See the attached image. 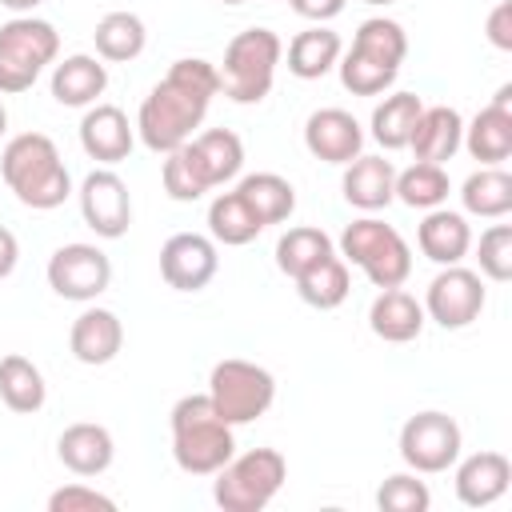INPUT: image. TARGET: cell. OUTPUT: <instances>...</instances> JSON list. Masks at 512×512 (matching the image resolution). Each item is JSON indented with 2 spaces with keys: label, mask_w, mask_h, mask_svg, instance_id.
<instances>
[{
  "label": "cell",
  "mask_w": 512,
  "mask_h": 512,
  "mask_svg": "<svg viewBox=\"0 0 512 512\" xmlns=\"http://www.w3.org/2000/svg\"><path fill=\"white\" fill-rule=\"evenodd\" d=\"M216 92H220V68L212 60H200V56L176 60L164 72V80L152 84V92L140 100V112H136L140 144L156 156H168L180 144H188L204 124Z\"/></svg>",
  "instance_id": "obj_1"
},
{
  "label": "cell",
  "mask_w": 512,
  "mask_h": 512,
  "mask_svg": "<svg viewBox=\"0 0 512 512\" xmlns=\"http://www.w3.org/2000/svg\"><path fill=\"white\" fill-rule=\"evenodd\" d=\"M0 176L12 188V196L36 212H52L72 196L68 164L60 160L52 136H44V132L12 136L0 152Z\"/></svg>",
  "instance_id": "obj_2"
},
{
  "label": "cell",
  "mask_w": 512,
  "mask_h": 512,
  "mask_svg": "<svg viewBox=\"0 0 512 512\" xmlns=\"http://www.w3.org/2000/svg\"><path fill=\"white\" fill-rule=\"evenodd\" d=\"M172 460L188 476H216L236 456L232 424L212 408L208 392L180 396L172 404Z\"/></svg>",
  "instance_id": "obj_3"
},
{
  "label": "cell",
  "mask_w": 512,
  "mask_h": 512,
  "mask_svg": "<svg viewBox=\"0 0 512 512\" xmlns=\"http://www.w3.org/2000/svg\"><path fill=\"white\" fill-rule=\"evenodd\" d=\"M284 60V44L272 28H244L228 40L220 64V92L232 104H260L272 92L276 68Z\"/></svg>",
  "instance_id": "obj_4"
},
{
  "label": "cell",
  "mask_w": 512,
  "mask_h": 512,
  "mask_svg": "<svg viewBox=\"0 0 512 512\" xmlns=\"http://www.w3.org/2000/svg\"><path fill=\"white\" fill-rule=\"evenodd\" d=\"M340 260L356 264L376 288H400L412 276L408 240L376 216H360L340 232Z\"/></svg>",
  "instance_id": "obj_5"
},
{
  "label": "cell",
  "mask_w": 512,
  "mask_h": 512,
  "mask_svg": "<svg viewBox=\"0 0 512 512\" xmlns=\"http://www.w3.org/2000/svg\"><path fill=\"white\" fill-rule=\"evenodd\" d=\"M288 480V460L276 448H252L244 456H232L216 480H212V500L224 512H260L276 500V492Z\"/></svg>",
  "instance_id": "obj_6"
},
{
  "label": "cell",
  "mask_w": 512,
  "mask_h": 512,
  "mask_svg": "<svg viewBox=\"0 0 512 512\" xmlns=\"http://www.w3.org/2000/svg\"><path fill=\"white\" fill-rule=\"evenodd\" d=\"M60 32L40 16H12L0 24V96L28 92L56 60Z\"/></svg>",
  "instance_id": "obj_7"
},
{
  "label": "cell",
  "mask_w": 512,
  "mask_h": 512,
  "mask_svg": "<svg viewBox=\"0 0 512 512\" xmlns=\"http://www.w3.org/2000/svg\"><path fill=\"white\" fill-rule=\"evenodd\" d=\"M208 400H212V408H216L232 428L252 424V420H260V416L272 408V400H276V376H272L264 364L228 356V360L212 364Z\"/></svg>",
  "instance_id": "obj_8"
},
{
  "label": "cell",
  "mask_w": 512,
  "mask_h": 512,
  "mask_svg": "<svg viewBox=\"0 0 512 512\" xmlns=\"http://www.w3.org/2000/svg\"><path fill=\"white\" fill-rule=\"evenodd\" d=\"M460 448H464V432L440 408H424V412L408 416L404 428H400V460L416 476L448 472L460 460Z\"/></svg>",
  "instance_id": "obj_9"
},
{
  "label": "cell",
  "mask_w": 512,
  "mask_h": 512,
  "mask_svg": "<svg viewBox=\"0 0 512 512\" xmlns=\"http://www.w3.org/2000/svg\"><path fill=\"white\" fill-rule=\"evenodd\" d=\"M48 288L64 300H76V304H92L108 284H112V260L96 248V244H84V240H72V244H60L52 256H48Z\"/></svg>",
  "instance_id": "obj_10"
},
{
  "label": "cell",
  "mask_w": 512,
  "mask_h": 512,
  "mask_svg": "<svg viewBox=\"0 0 512 512\" xmlns=\"http://www.w3.org/2000/svg\"><path fill=\"white\" fill-rule=\"evenodd\" d=\"M484 304H488L484 280H480V272H472L464 264H444L432 276L428 292H424V316L436 320L448 332L468 328L472 320H480Z\"/></svg>",
  "instance_id": "obj_11"
},
{
  "label": "cell",
  "mask_w": 512,
  "mask_h": 512,
  "mask_svg": "<svg viewBox=\"0 0 512 512\" xmlns=\"http://www.w3.org/2000/svg\"><path fill=\"white\" fill-rule=\"evenodd\" d=\"M80 216L100 240H120L132 224V192L112 168H92L80 180Z\"/></svg>",
  "instance_id": "obj_12"
},
{
  "label": "cell",
  "mask_w": 512,
  "mask_h": 512,
  "mask_svg": "<svg viewBox=\"0 0 512 512\" xmlns=\"http://www.w3.org/2000/svg\"><path fill=\"white\" fill-rule=\"evenodd\" d=\"M220 272L216 240L204 232H176L160 244V276L176 292H204Z\"/></svg>",
  "instance_id": "obj_13"
},
{
  "label": "cell",
  "mask_w": 512,
  "mask_h": 512,
  "mask_svg": "<svg viewBox=\"0 0 512 512\" xmlns=\"http://www.w3.org/2000/svg\"><path fill=\"white\" fill-rule=\"evenodd\" d=\"M304 148L324 164H348L364 152V128L344 108H316L304 120Z\"/></svg>",
  "instance_id": "obj_14"
},
{
  "label": "cell",
  "mask_w": 512,
  "mask_h": 512,
  "mask_svg": "<svg viewBox=\"0 0 512 512\" xmlns=\"http://www.w3.org/2000/svg\"><path fill=\"white\" fill-rule=\"evenodd\" d=\"M460 148H468V156L480 164H504L512 156V84H500L492 104L464 124Z\"/></svg>",
  "instance_id": "obj_15"
},
{
  "label": "cell",
  "mask_w": 512,
  "mask_h": 512,
  "mask_svg": "<svg viewBox=\"0 0 512 512\" xmlns=\"http://www.w3.org/2000/svg\"><path fill=\"white\" fill-rule=\"evenodd\" d=\"M136 144V124H128V112L116 104H92L80 120V148L96 160V164H120L132 156Z\"/></svg>",
  "instance_id": "obj_16"
},
{
  "label": "cell",
  "mask_w": 512,
  "mask_h": 512,
  "mask_svg": "<svg viewBox=\"0 0 512 512\" xmlns=\"http://www.w3.org/2000/svg\"><path fill=\"white\" fill-rule=\"evenodd\" d=\"M508 480H512V460L496 448H484V452L456 460L452 484H456V500L464 508H488L508 492Z\"/></svg>",
  "instance_id": "obj_17"
},
{
  "label": "cell",
  "mask_w": 512,
  "mask_h": 512,
  "mask_svg": "<svg viewBox=\"0 0 512 512\" xmlns=\"http://www.w3.org/2000/svg\"><path fill=\"white\" fill-rule=\"evenodd\" d=\"M68 348L80 364L88 368H100V364H112L124 348V324L112 308H84L72 328H68Z\"/></svg>",
  "instance_id": "obj_18"
},
{
  "label": "cell",
  "mask_w": 512,
  "mask_h": 512,
  "mask_svg": "<svg viewBox=\"0 0 512 512\" xmlns=\"http://www.w3.org/2000/svg\"><path fill=\"white\" fill-rule=\"evenodd\" d=\"M56 456L60 464L72 472V476H100L112 468V456H116V440L104 424H92V420H76L60 432L56 440Z\"/></svg>",
  "instance_id": "obj_19"
},
{
  "label": "cell",
  "mask_w": 512,
  "mask_h": 512,
  "mask_svg": "<svg viewBox=\"0 0 512 512\" xmlns=\"http://www.w3.org/2000/svg\"><path fill=\"white\" fill-rule=\"evenodd\" d=\"M192 168L200 172V180L208 188H220L228 180L240 176L244 168V140L232 132V128H208V132H196L188 144H184Z\"/></svg>",
  "instance_id": "obj_20"
},
{
  "label": "cell",
  "mask_w": 512,
  "mask_h": 512,
  "mask_svg": "<svg viewBox=\"0 0 512 512\" xmlns=\"http://www.w3.org/2000/svg\"><path fill=\"white\" fill-rule=\"evenodd\" d=\"M340 192L352 208L360 212H380L396 200V168L392 160L384 156H356L344 164V176H340Z\"/></svg>",
  "instance_id": "obj_21"
},
{
  "label": "cell",
  "mask_w": 512,
  "mask_h": 512,
  "mask_svg": "<svg viewBox=\"0 0 512 512\" xmlns=\"http://www.w3.org/2000/svg\"><path fill=\"white\" fill-rule=\"evenodd\" d=\"M460 140H464V116L448 104H424L408 136V148L416 152V160L444 164L460 152Z\"/></svg>",
  "instance_id": "obj_22"
},
{
  "label": "cell",
  "mask_w": 512,
  "mask_h": 512,
  "mask_svg": "<svg viewBox=\"0 0 512 512\" xmlns=\"http://www.w3.org/2000/svg\"><path fill=\"white\" fill-rule=\"evenodd\" d=\"M108 88V64L100 56L76 52L52 68V100L64 108H92Z\"/></svg>",
  "instance_id": "obj_23"
},
{
  "label": "cell",
  "mask_w": 512,
  "mask_h": 512,
  "mask_svg": "<svg viewBox=\"0 0 512 512\" xmlns=\"http://www.w3.org/2000/svg\"><path fill=\"white\" fill-rule=\"evenodd\" d=\"M416 244L420 252L432 260V264H460L472 248V228H468V216L464 212H452V208H428L420 228H416Z\"/></svg>",
  "instance_id": "obj_24"
},
{
  "label": "cell",
  "mask_w": 512,
  "mask_h": 512,
  "mask_svg": "<svg viewBox=\"0 0 512 512\" xmlns=\"http://www.w3.org/2000/svg\"><path fill=\"white\" fill-rule=\"evenodd\" d=\"M424 324H428L424 304L404 288H380V296L368 308V328L384 344H408L424 332Z\"/></svg>",
  "instance_id": "obj_25"
},
{
  "label": "cell",
  "mask_w": 512,
  "mask_h": 512,
  "mask_svg": "<svg viewBox=\"0 0 512 512\" xmlns=\"http://www.w3.org/2000/svg\"><path fill=\"white\" fill-rule=\"evenodd\" d=\"M344 44L328 24H312L288 40V72L296 80H320L336 68Z\"/></svg>",
  "instance_id": "obj_26"
},
{
  "label": "cell",
  "mask_w": 512,
  "mask_h": 512,
  "mask_svg": "<svg viewBox=\"0 0 512 512\" xmlns=\"http://www.w3.org/2000/svg\"><path fill=\"white\" fill-rule=\"evenodd\" d=\"M460 204L468 216L480 220H500L512 212V176L500 164H484L476 168L464 184H460Z\"/></svg>",
  "instance_id": "obj_27"
},
{
  "label": "cell",
  "mask_w": 512,
  "mask_h": 512,
  "mask_svg": "<svg viewBox=\"0 0 512 512\" xmlns=\"http://www.w3.org/2000/svg\"><path fill=\"white\" fill-rule=\"evenodd\" d=\"M92 40H96V56H100V60H108V64H128V60H136V56L144 52L148 28H144V20H140L136 12H124V8H120V12H108V16L96 20Z\"/></svg>",
  "instance_id": "obj_28"
},
{
  "label": "cell",
  "mask_w": 512,
  "mask_h": 512,
  "mask_svg": "<svg viewBox=\"0 0 512 512\" xmlns=\"http://www.w3.org/2000/svg\"><path fill=\"white\" fill-rule=\"evenodd\" d=\"M236 192L244 196V204L252 208V216L268 228V224H284L296 212V188L280 176V172H252L236 184Z\"/></svg>",
  "instance_id": "obj_29"
},
{
  "label": "cell",
  "mask_w": 512,
  "mask_h": 512,
  "mask_svg": "<svg viewBox=\"0 0 512 512\" xmlns=\"http://www.w3.org/2000/svg\"><path fill=\"white\" fill-rule=\"evenodd\" d=\"M0 400H4L12 412H20V416L40 412V408H44V400H48L44 372H40L28 356L8 352V356L0 360Z\"/></svg>",
  "instance_id": "obj_30"
},
{
  "label": "cell",
  "mask_w": 512,
  "mask_h": 512,
  "mask_svg": "<svg viewBox=\"0 0 512 512\" xmlns=\"http://www.w3.org/2000/svg\"><path fill=\"white\" fill-rule=\"evenodd\" d=\"M264 232V224L252 216V208L244 204V196L232 188V192H220L212 204H208V236L224 248H244L252 244L256 236Z\"/></svg>",
  "instance_id": "obj_31"
},
{
  "label": "cell",
  "mask_w": 512,
  "mask_h": 512,
  "mask_svg": "<svg viewBox=\"0 0 512 512\" xmlns=\"http://www.w3.org/2000/svg\"><path fill=\"white\" fill-rule=\"evenodd\" d=\"M296 292H300V300H304L308 308H320V312L340 308V304L348 300V292H352L348 264H344L336 252H332V256H324L320 264H312L308 272H300V276H296Z\"/></svg>",
  "instance_id": "obj_32"
},
{
  "label": "cell",
  "mask_w": 512,
  "mask_h": 512,
  "mask_svg": "<svg viewBox=\"0 0 512 512\" xmlns=\"http://www.w3.org/2000/svg\"><path fill=\"white\" fill-rule=\"evenodd\" d=\"M424 100L416 92H392L376 104L372 112V140L384 148V152H400L408 148V136L416 128V116H420Z\"/></svg>",
  "instance_id": "obj_33"
},
{
  "label": "cell",
  "mask_w": 512,
  "mask_h": 512,
  "mask_svg": "<svg viewBox=\"0 0 512 512\" xmlns=\"http://www.w3.org/2000/svg\"><path fill=\"white\" fill-rule=\"evenodd\" d=\"M332 252H336V244H332V236H328L324 228L296 224V228H288V232L276 240V268L296 280L300 272H308L312 264H320V260L332 256Z\"/></svg>",
  "instance_id": "obj_34"
},
{
  "label": "cell",
  "mask_w": 512,
  "mask_h": 512,
  "mask_svg": "<svg viewBox=\"0 0 512 512\" xmlns=\"http://www.w3.org/2000/svg\"><path fill=\"white\" fill-rule=\"evenodd\" d=\"M352 52H356V56H368V60L392 68V72H400L404 56H408V36H404V28H400L396 20L372 16V20H364V24L356 28Z\"/></svg>",
  "instance_id": "obj_35"
},
{
  "label": "cell",
  "mask_w": 512,
  "mask_h": 512,
  "mask_svg": "<svg viewBox=\"0 0 512 512\" xmlns=\"http://www.w3.org/2000/svg\"><path fill=\"white\" fill-rule=\"evenodd\" d=\"M452 192V180L444 172V164H428V160H416L412 168L396 172V200L408 204V208H440Z\"/></svg>",
  "instance_id": "obj_36"
},
{
  "label": "cell",
  "mask_w": 512,
  "mask_h": 512,
  "mask_svg": "<svg viewBox=\"0 0 512 512\" xmlns=\"http://www.w3.org/2000/svg\"><path fill=\"white\" fill-rule=\"evenodd\" d=\"M336 68H340V84H344L352 96H380V92L392 88V80H396L392 68H384V64H376V60H368V56H356L352 48L340 52Z\"/></svg>",
  "instance_id": "obj_37"
},
{
  "label": "cell",
  "mask_w": 512,
  "mask_h": 512,
  "mask_svg": "<svg viewBox=\"0 0 512 512\" xmlns=\"http://www.w3.org/2000/svg\"><path fill=\"white\" fill-rule=\"evenodd\" d=\"M432 492L424 480H416V472H392L380 488H376V508L380 512H428Z\"/></svg>",
  "instance_id": "obj_38"
},
{
  "label": "cell",
  "mask_w": 512,
  "mask_h": 512,
  "mask_svg": "<svg viewBox=\"0 0 512 512\" xmlns=\"http://www.w3.org/2000/svg\"><path fill=\"white\" fill-rule=\"evenodd\" d=\"M476 260H480V276L504 284L512 280V224H492L480 232L476 244Z\"/></svg>",
  "instance_id": "obj_39"
},
{
  "label": "cell",
  "mask_w": 512,
  "mask_h": 512,
  "mask_svg": "<svg viewBox=\"0 0 512 512\" xmlns=\"http://www.w3.org/2000/svg\"><path fill=\"white\" fill-rule=\"evenodd\" d=\"M160 184H164V192H168L172 200H180V204H192V200H200V196L208 192V184H204V180H200V172L192 168V160H188L184 144H180L176 152H168V156H164Z\"/></svg>",
  "instance_id": "obj_40"
},
{
  "label": "cell",
  "mask_w": 512,
  "mask_h": 512,
  "mask_svg": "<svg viewBox=\"0 0 512 512\" xmlns=\"http://www.w3.org/2000/svg\"><path fill=\"white\" fill-rule=\"evenodd\" d=\"M48 512H116V500L76 480L48 496Z\"/></svg>",
  "instance_id": "obj_41"
},
{
  "label": "cell",
  "mask_w": 512,
  "mask_h": 512,
  "mask_svg": "<svg viewBox=\"0 0 512 512\" xmlns=\"http://www.w3.org/2000/svg\"><path fill=\"white\" fill-rule=\"evenodd\" d=\"M488 44L500 48V52H512V0H500L492 12H488Z\"/></svg>",
  "instance_id": "obj_42"
},
{
  "label": "cell",
  "mask_w": 512,
  "mask_h": 512,
  "mask_svg": "<svg viewBox=\"0 0 512 512\" xmlns=\"http://www.w3.org/2000/svg\"><path fill=\"white\" fill-rule=\"evenodd\" d=\"M288 4H292V12L304 16V20H312V24H328V20H336V16L344 12L348 0H288Z\"/></svg>",
  "instance_id": "obj_43"
},
{
  "label": "cell",
  "mask_w": 512,
  "mask_h": 512,
  "mask_svg": "<svg viewBox=\"0 0 512 512\" xmlns=\"http://www.w3.org/2000/svg\"><path fill=\"white\" fill-rule=\"evenodd\" d=\"M16 260H20V240L0 224V280H8L16 272Z\"/></svg>",
  "instance_id": "obj_44"
},
{
  "label": "cell",
  "mask_w": 512,
  "mask_h": 512,
  "mask_svg": "<svg viewBox=\"0 0 512 512\" xmlns=\"http://www.w3.org/2000/svg\"><path fill=\"white\" fill-rule=\"evenodd\" d=\"M44 0H0V8L16 12V16H32V8H40Z\"/></svg>",
  "instance_id": "obj_45"
},
{
  "label": "cell",
  "mask_w": 512,
  "mask_h": 512,
  "mask_svg": "<svg viewBox=\"0 0 512 512\" xmlns=\"http://www.w3.org/2000/svg\"><path fill=\"white\" fill-rule=\"evenodd\" d=\"M4 132H8V108L0 104V136H4Z\"/></svg>",
  "instance_id": "obj_46"
},
{
  "label": "cell",
  "mask_w": 512,
  "mask_h": 512,
  "mask_svg": "<svg viewBox=\"0 0 512 512\" xmlns=\"http://www.w3.org/2000/svg\"><path fill=\"white\" fill-rule=\"evenodd\" d=\"M364 4H396V0H364Z\"/></svg>",
  "instance_id": "obj_47"
},
{
  "label": "cell",
  "mask_w": 512,
  "mask_h": 512,
  "mask_svg": "<svg viewBox=\"0 0 512 512\" xmlns=\"http://www.w3.org/2000/svg\"><path fill=\"white\" fill-rule=\"evenodd\" d=\"M220 4H248V0H220Z\"/></svg>",
  "instance_id": "obj_48"
}]
</instances>
